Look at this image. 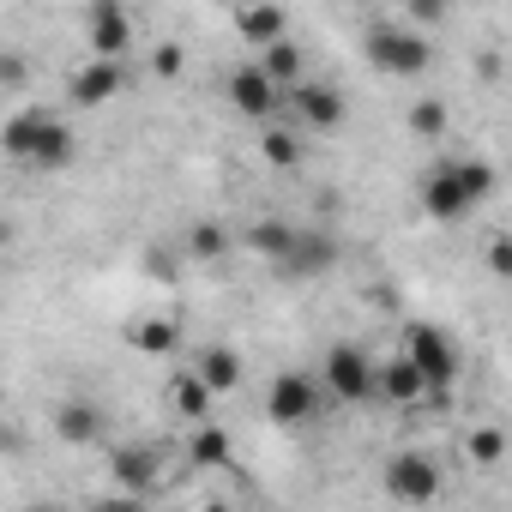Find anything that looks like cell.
Wrapping results in <instances>:
<instances>
[{
    "instance_id": "obj_2",
    "label": "cell",
    "mask_w": 512,
    "mask_h": 512,
    "mask_svg": "<svg viewBox=\"0 0 512 512\" xmlns=\"http://www.w3.org/2000/svg\"><path fill=\"white\" fill-rule=\"evenodd\" d=\"M368 61L386 73V79H422L434 67V43L416 31V25H374L368 31Z\"/></svg>"
},
{
    "instance_id": "obj_8",
    "label": "cell",
    "mask_w": 512,
    "mask_h": 512,
    "mask_svg": "<svg viewBox=\"0 0 512 512\" xmlns=\"http://www.w3.org/2000/svg\"><path fill=\"white\" fill-rule=\"evenodd\" d=\"M85 43H91V55H127L133 13L121 7V0H91L85 7Z\"/></svg>"
},
{
    "instance_id": "obj_29",
    "label": "cell",
    "mask_w": 512,
    "mask_h": 512,
    "mask_svg": "<svg viewBox=\"0 0 512 512\" xmlns=\"http://www.w3.org/2000/svg\"><path fill=\"white\" fill-rule=\"evenodd\" d=\"M446 7H452V0H404V13H410L416 31H434V25L446 19Z\"/></svg>"
},
{
    "instance_id": "obj_13",
    "label": "cell",
    "mask_w": 512,
    "mask_h": 512,
    "mask_svg": "<svg viewBox=\"0 0 512 512\" xmlns=\"http://www.w3.org/2000/svg\"><path fill=\"white\" fill-rule=\"evenodd\" d=\"M434 386H428V374L410 362V356H392V362H380V398L386 404H416V398H428Z\"/></svg>"
},
{
    "instance_id": "obj_6",
    "label": "cell",
    "mask_w": 512,
    "mask_h": 512,
    "mask_svg": "<svg viewBox=\"0 0 512 512\" xmlns=\"http://www.w3.org/2000/svg\"><path fill=\"white\" fill-rule=\"evenodd\" d=\"M386 494L404 500V506H428V500L440 494V464L422 458V452H398V458L386 464Z\"/></svg>"
},
{
    "instance_id": "obj_33",
    "label": "cell",
    "mask_w": 512,
    "mask_h": 512,
    "mask_svg": "<svg viewBox=\"0 0 512 512\" xmlns=\"http://www.w3.org/2000/svg\"><path fill=\"white\" fill-rule=\"evenodd\" d=\"M350 7H374V0H350Z\"/></svg>"
},
{
    "instance_id": "obj_7",
    "label": "cell",
    "mask_w": 512,
    "mask_h": 512,
    "mask_svg": "<svg viewBox=\"0 0 512 512\" xmlns=\"http://www.w3.org/2000/svg\"><path fill=\"white\" fill-rule=\"evenodd\" d=\"M121 85H127V67H121V55H91V61L73 73L67 97H73L79 109H103L109 97H121Z\"/></svg>"
},
{
    "instance_id": "obj_1",
    "label": "cell",
    "mask_w": 512,
    "mask_h": 512,
    "mask_svg": "<svg viewBox=\"0 0 512 512\" xmlns=\"http://www.w3.org/2000/svg\"><path fill=\"white\" fill-rule=\"evenodd\" d=\"M488 193H494V163H482V157H458V163H428L422 169V211L434 223H464Z\"/></svg>"
},
{
    "instance_id": "obj_16",
    "label": "cell",
    "mask_w": 512,
    "mask_h": 512,
    "mask_svg": "<svg viewBox=\"0 0 512 512\" xmlns=\"http://www.w3.org/2000/svg\"><path fill=\"white\" fill-rule=\"evenodd\" d=\"M211 380L199 374V368H181L175 374V386H169V404H175V416H187V422H205L211 416Z\"/></svg>"
},
{
    "instance_id": "obj_26",
    "label": "cell",
    "mask_w": 512,
    "mask_h": 512,
    "mask_svg": "<svg viewBox=\"0 0 512 512\" xmlns=\"http://www.w3.org/2000/svg\"><path fill=\"white\" fill-rule=\"evenodd\" d=\"M410 133H416V139H440V133H446V103H440V97L410 103Z\"/></svg>"
},
{
    "instance_id": "obj_17",
    "label": "cell",
    "mask_w": 512,
    "mask_h": 512,
    "mask_svg": "<svg viewBox=\"0 0 512 512\" xmlns=\"http://www.w3.org/2000/svg\"><path fill=\"white\" fill-rule=\"evenodd\" d=\"M49 121H55L49 109H19L7 127H0V145H7V157L31 163V151H37V139H43V127H49Z\"/></svg>"
},
{
    "instance_id": "obj_20",
    "label": "cell",
    "mask_w": 512,
    "mask_h": 512,
    "mask_svg": "<svg viewBox=\"0 0 512 512\" xmlns=\"http://www.w3.org/2000/svg\"><path fill=\"white\" fill-rule=\"evenodd\" d=\"M193 368H199V374L211 380V392H217V398L241 386V356H235V350H223V344H211V350H199V356H193Z\"/></svg>"
},
{
    "instance_id": "obj_23",
    "label": "cell",
    "mask_w": 512,
    "mask_h": 512,
    "mask_svg": "<svg viewBox=\"0 0 512 512\" xmlns=\"http://www.w3.org/2000/svg\"><path fill=\"white\" fill-rule=\"evenodd\" d=\"M187 458H193L199 470L229 464V434H223V428H211V422H193V434H187Z\"/></svg>"
},
{
    "instance_id": "obj_24",
    "label": "cell",
    "mask_w": 512,
    "mask_h": 512,
    "mask_svg": "<svg viewBox=\"0 0 512 512\" xmlns=\"http://www.w3.org/2000/svg\"><path fill=\"white\" fill-rule=\"evenodd\" d=\"M229 253V229L223 223H193L187 229V260H223Z\"/></svg>"
},
{
    "instance_id": "obj_12",
    "label": "cell",
    "mask_w": 512,
    "mask_h": 512,
    "mask_svg": "<svg viewBox=\"0 0 512 512\" xmlns=\"http://www.w3.org/2000/svg\"><path fill=\"white\" fill-rule=\"evenodd\" d=\"M235 31H241V43L266 49V43L290 37V19H284V7H278V0H253V7H241V13H235Z\"/></svg>"
},
{
    "instance_id": "obj_9",
    "label": "cell",
    "mask_w": 512,
    "mask_h": 512,
    "mask_svg": "<svg viewBox=\"0 0 512 512\" xmlns=\"http://www.w3.org/2000/svg\"><path fill=\"white\" fill-rule=\"evenodd\" d=\"M278 97H284V85H278L266 67H241V73H229V103H235L247 121H272V115H278Z\"/></svg>"
},
{
    "instance_id": "obj_11",
    "label": "cell",
    "mask_w": 512,
    "mask_h": 512,
    "mask_svg": "<svg viewBox=\"0 0 512 512\" xmlns=\"http://www.w3.org/2000/svg\"><path fill=\"white\" fill-rule=\"evenodd\" d=\"M247 253H260V260H272V266H284L290 253H296V241H302V229L296 223H284V217H260V223H247Z\"/></svg>"
},
{
    "instance_id": "obj_30",
    "label": "cell",
    "mask_w": 512,
    "mask_h": 512,
    "mask_svg": "<svg viewBox=\"0 0 512 512\" xmlns=\"http://www.w3.org/2000/svg\"><path fill=\"white\" fill-rule=\"evenodd\" d=\"M151 73H157V79H175V73H181V49H175V43H163V49L151 55Z\"/></svg>"
},
{
    "instance_id": "obj_19",
    "label": "cell",
    "mask_w": 512,
    "mask_h": 512,
    "mask_svg": "<svg viewBox=\"0 0 512 512\" xmlns=\"http://www.w3.org/2000/svg\"><path fill=\"white\" fill-rule=\"evenodd\" d=\"M127 344L139 356H169L181 344V326L175 320H127Z\"/></svg>"
},
{
    "instance_id": "obj_22",
    "label": "cell",
    "mask_w": 512,
    "mask_h": 512,
    "mask_svg": "<svg viewBox=\"0 0 512 512\" xmlns=\"http://www.w3.org/2000/svg\"><path fill=\"white\" fill-rule=\"evenodd\" d=\"M260 67H266V73H272V79H278L284 91H296V85H302V49H296L290 37L266 43V49H260Z\"/></svg>"
},
{
    "instance_id": "obj_18",
    "label": "cell",
    "mask_w": 512,
    "mask_h": 512,
    "mask_svg": "<svg viewBox=\"0 0 512 512\" xmlns=\"http://www.w3.org/2000/svg\"><path fill=\"white\" fill-rule=\"evenodd\" d=\"M55 434L67 440V446H97V434H103V416H97V404H61L55 410Z\"/></svg>"
},
{
    "instance_id": "obj_27",
    "label": "cell",
    "mask_w": 512,
    "mask_h": 512,
    "mask_svg": "<svg viewBox=\"0 0 512 512\" xmlns=\"http://www.w3.org/2000/svg\"><path fill=\"white\" fill-rule=\"evenodd\" d=\"M464 452H470V464H500L506 458V434L500 428H470L464 434Z\"/></svg>"
},
{
    "instance_id": "obj_31",
    "label": "cell",
    "mask_w": 512,
    "mask_h": 512,
    "mask_svg": "<svg viewBox=\"0 0 512 512\" xmlns=\"http://www.w3.org/2000/svg\"><path fill=\"white\" fill-rule=\"evenodd\" d=\"M0 85H25V61H19V55L0 61Z\"/></svg>"
},
{
    "instance_id": "obj_14",
    "label": "cell",
    "mask_w": 512,
    "mask_h": 512,
    "mask_svg": "<svg viewBox=\"0 0 512 512\" xmlns=\"http://www.w3.org/2000/svg\"><path fill=\"white\" fill-rule=\"evenodd\" d=\"M109 470H115V482L127 494H145L157 482V446H115L109 452Z\"/></svg>"
},
{
    "instance_id": "obj_21",
    "label": "cell",
    "mask_w": 512,
    "mask_h": 512,
    "mask_svg": "<svg viewBox=\"0 0 512 512\" xmlns=\"http://www.w3.org/2000/svg\"><path fill=\"white\" fill-rule=\"evenodd\" d=\"M73 151H79V145H73V127H67V121H49V127H43V139H37V151H31V163L55 175V169H67V163H73Z\"/></svg>"
},
{
    "instance_id": "obj_25",
    "label": "cell",
    "mask_w": 512,
    "mask_h": 512,
    "mask_svg": "<svg viewBox=\"0 0 512 512\" xmlns=\"http://www.w3.org/2000/svg\"><path fill=\"white\" fill-rule=\"evenodd\" d=\"M260 151H266L272 169H296V163H302V139H296L290 127H266V133H260Z\"/></svg>"
},
{
    "instance_id": "obj_3",
    "label": "cell",
    "mask_w": 512,
    "mask_h": 512,
    "mask_svg": "<svg viewBox=\"0 0 512 512\" xmlns=\"http://www.w3.org/2000/svg\"><path fill=\"white\" fill-rule=\"evenodd\" d=\"M404 356L428 374L434 392H446V386L458 380V344H452V332H440V326H428V320H416V326L404 332Z\"/></svg>"
},
{
    "instance_id": "obj_10",
    "label": "cell",
    "mask_w": 512,
    "mask_h": 512,
    "mask_svg": "<svg viewBox=\"0 0 512 512\" xmlns=\"http://www.w3.org/2000/svg\"><path fill=\"white\" fill-rule=\"evenodd\" d=\"M290 103H296V121L308 127V133H338L344 127V97L332 91V85H314V79H302L296 91H290Z\"/></svg>"
},
{
    "instance_id": "obj_5",
    "label": "cell",
    "mask_w": 512,
    "mask_h": 512,
    "mask_svg": "<svg viewBox=\"0 0 512 512\" xmlns=\"http://www.w3.org/2000/svg\"><path fill=\"white\" fill-rule=\"evenodd\" d=\"M266 416L278 422V428H302V422H314L320 416V386L308 380V374H278L272 386H266Z\"/></svg>"
},
{
    "instance_id": "obj_15",
    "label": "cell",
    "mask_w": 512,
    "mask_h": 512,
    "mask_svg": "<svg viewBox=\"0 0 512 512\" xmlns=\"http://www.w3.org/2000/svg\"><path fill=\"white\" fill-rule=\"evenodd\" d=\"M332 260H338V247L326 241V235H314V229H302V241H296V253L278 266V278H320V272H332Z\"/></svg>"
},
{
    "instance_id": "obj_32",
    "label": "cell",
    "mask_w": 512,
    "mask_h": 512,
    "mask_svg": "<svg viewBox=\"0 0 512 512\" xmlns=\"http://www.w3.org/2000/svg\"><path fill=\"white\" fill-rule=\"evenodd\" d=\"M151 278H175V260H169V253H151Z\"/></svg>"
},
{
    "instance_id": "obj_4",
    "label": "cell",
    "mask_w": 512,
    "mask_h": 512,
    "mask_svg": "<svg viewBox=\"0 0 512 512\" xmlns=\"http://www.w3.org/2000/svg\"><path fill=\"white\" fill-rule=\"evenodd\" d=\"M326 386L344 404H368V398H380V362H368L356 344H332L326 350Z\"/></svg>"
},
{
    "instance_id": "obj_28",
    "label": "cell",
    "mask_w": 512,
    "mask_h": 512,
    "mask_svg": "<svg viewBox=\"0 0 512 512\" xmlns=\"http://www.w3.org/2000/svg\"><path fill=\"white\" fill-rule=\"evenodd\" d=\"M482 266H488L500 284H512V235H494V241L482 247Z\"/></svg>"
}]
</instances>
